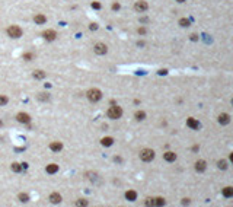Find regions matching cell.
I'll return each mask as SVG.
<instances>
[{"instance_id": "ac0fdd59", "label": "cell", "mask_w": 233, "mask_h": 207, "mask_svg": "<svg viewBox=\"0 0 233 207\" xmlns=\"http://www.w3.org/2000/svg\"><path fill=\"white\" fill-rule=\"evenodd\" d=\"M112 143H114V139H112V137H104V139L101 140V145L105 146V147H109V146H112Z\"/></svg>"}, {"instance_id": "4fadbf2b", "label": "cell", "mask_w": 233, "mask_h": 207, "mask_svg": "<svg viewBox=\"0 0 233 207\" xmlns=\"http://www.w3.org/2000/svg\"><path fill=\"white\" fill-rule=\"evenodd\" d=\"M34 21H35V23H38V25H42V23L47 22V16L42 15V13H38V15H35Z\"/></svg>"}, {"instance_id": "8992f818", "label": "cell", "mask_w": 233, "mask_h": 207, "mask_svg": "<svg viewBox=\"0 0 233 207\" xmlns=\"http://www.w3.org/2000/svg\"><path fill=\"white\" fill-rule=\"evenodd\" d=\"M134 9L141 13V12H146L147 9H149V5L146 3L144 0H140V2H136V5H134Z\"/></svg>"}, {"instance_id": "2e32d148", "label": "cell", "mask_w": 233, "mask_h": 207, "mask_svg": "<svg viewBox=\"0 0 233 207\" xmlns=\"http://www.w3.org/2000/svg\"><path fill=\"white\" fill-rule=\"evenodd\" d=\"M50 149L53 152H60L63 149V145H61V141H53L50 145Z\"/></svg>"}, {"instance_id": "ba28073f", "label": "cell", "mask_w": 233, "mask_h": 207, "mask_svg": "<svg viewBox=\"0 0 233 207\" xmlns=\"http://www.w3.org/2000/svg\"><path fill=\"white\" fill-rule=\"evenodd\" d=\"M42 37H44L47 41H54L56 37H57V34H56V31H53V29H47V31L42 32Z\"/></svg>"}, {"instance_id": "9c48e42d", "label": "cell", "mask_w": 233, "mask_h": 207, "mask_svg": "<svg viewBox=\"0 0 233 207\" xmlns=\"http://www.w3.org/2000/svg\"><path fill=\"white\" fill-rule=\"evenodd\" d=\"M163 159L166 161V162H175L176 161V153L175 152H165L163 153Z\"/></svg>"}, {"instance_id": "8d00e7d4", "label": "cell", "mask_w": 233, "mask_h": 207, "mask_svg": "<svg viewBox=\"0 0 233 207\" xmlns=\"http://www.w3.org/2000/svg\"><path fill=\"white\" fill-rule=\"evenodd\" d=\"M184 204H188V203H189V200H188V198H184Z\"/></svg>"}, {"instance_id": "7a4b0ae2", "label": "cell", "mask_w": 233, "mask_h": 207, "mask_svg": "<svg viewBox=\"0 0 233 207\" xmlns=\"http://www.w3.org/2000/svg\"><path fill=\"white\" fill-rule=\"evenodd\" d=\"M86 96H88L89 101L92 102H98L102 98V92H101L99 89H96V88H93V89H89L88 94H86Z\"/></svg>"}, {"instance_id": "603a6c76", "label": "cell", "mask_w": 233, "mask_h": 207, "mask_svg": "<svg viewBox=\"0 0 233 207\" xmlns=\"http://www.w3.org/2000/svg\"><path fill=\"white\" fill-rule=\"evenodd\" d=\"M179 25H181L182 28H187V26H189V21L187 18H182V19H179Z\"/></svg>"}, {"instance_id": "74e56055", "label": "cell", "mask_w": 233, "mask_h": 207, "mask_svg": "<svg viewBox=\"0 0 233 207\" xmlns=\"http://www.w3.org/2000/svg\"><path fill=\"white\" fill-rule=\"evenodd\" d=\"M178 3H184V2H187V0H176Z\"/></svg>"}, {"instance_id": "6da1fadb", "label": "cell", "mask_w": 233, "mask_h": 207, "mask_svg": "<svg viewBox=\"0 0 233 207\" xmlns=\"http://www.w3.org/2000/svg\"><path fill=\"white\" fill-rule=\"evenodd\" d=\"M106 114H108V117L111 118V120H118V118H121V115H122V109H121V106L114 105L108 109Z\"/></svg>"}, {"instance_id": "52a82bcc", "label": "cell", "mask_w": 233, "mask_h": 207, "mask_svg": "<svg viewBox=\"0 0 233 207\" xmlns=\"http://www.w3.org/2000/svg\"><path fill=\"white\" fill-rule=\"evenodd\" d=\"M16 120L19 123H23V124L31 123V117H29V114H26V112H19L16 115Z\"/></svg>"}, {"instance_id": "83f0119b", "label": "cell", "mask_w": 233, "mask_h": 207, "mask_svg": "<svg viewBox=\"0 0 233 207\" xmlns=\"http://www.w3.org/2000/svg\"><path fill=\"white\" fill-rule=\"evenodd\" d=\"M19 200L22 203H26L29 200V197H28V194H19Z\"/></svg>"}, {"instance_id": "5b68a950", "label": "cell", "mask_w": 233, "mask_h": 207, "mask_svg": "<svg viewBox=\"0 0 233 207\" xmlns=\"http://www.w3.org/2000/svg\"><path fill=\"white\" fill-rule=\"evenodd\" d=\"M93 51L98 56H104V54H106V51H108V47H106L105 44H102V42H98V44H95Z\"/></svg>"}, {"instance_id": "d6a6232c", "label": "cell", "mask_w": 233, "mask_h": 207, "mask_svg": "<svg viewBox=\"0 0 233 207\" xmlns=\"http://www.w3.org/2000/svg\"><path fill=\"white\" fill-rule=\"evenodd\" d=\"M77 204H79V206H86V204H88V201H86V200H79Z\"/></svg>"}, {"instance_id": "e575fe53", "label": "cell", "mask_w": 233, "mask_h": 207, "mask_svg": "<svg viewBox=\"0 0 233 207\" xmlns=\"http://www.w3.org/2000/svg\"><path fill=\"white\" fill-rule=\"evenodd\" d=\"M112 9H114V10H118V9H120V3H114V5H112Z\"/></svg>"}, {"instance_id": "5bb4252c", "label": "cell", "mask_w": 233, "mask_h": 207, "mask_svg": "<svg viewBox=\"0 0 233 207\" xmlns=\"http://www.w3.org/2000/svg\"><path fill=\"white\" fill-rule=\"evenodd\" d=\"M125 198H127L128 201H134V200H137V193L134 190H128L125 193Z\"/></svg>"}, {"instance_id": "7c38bea8", "label": "cell", "mask_w": 233, "mask_h": 207, "mask_svg": "<svg viewBox=\"0 0 233 207\" xmlns=\"http://www.w3.org/2000/svg\"><path fill=\"white\" fill-rule=\"evenodd\" d=\"M207 165H205V161H197L195 162V171L197 172H204Z\"/></svg>"}, {"instance_id": "d4e9b609", "label": "cell", "mask_w": 233, "mask_h": 207, "mask_svg": "<svg viewBox=\"0 0 233 207\" xmlns=\"http://www.w3.org/2000/svg\"><path fill=\"white\" fill-rule=\"evenodd\" d=\"M165 198H162V197H157V198H155V204L156 206H165Z\"/></svg>"}, {"instance_id": "4316f807", "label": "cell", "mask_w": 233, "mask_h": 207, "mask_svg": "<svg viewBox=\"0 0 233 207\" xmlns=\"http://www.w3.org/2000/svg\"><path fill=\"white\" fill-rule=\"evenodd\" d=\"M7 96H5V95H0V106H3V105H6L7 104Z\"/></svg>"}, {"instance_id": "4dcf8cb0", "label": "cell", "mask_w": 233, "mask_h": 207, "mask_svg": "<svg viewBox=\"0 0 233 207\" xmlns=\"http://www.w3.org/2000/svg\"><path fill=\"white\" fill-rule=\"evenodd\" d=\"M92 7H93V9H101V3H98V2H93V3H92Z\"/></svg>"}, {"instance_id": "44dd1931", "label": "cell", "mask_w": 233, "mask_h": 207, "mask_svg": "<svg viewBox=\"0 0 233 207\" xmlns=\"http://www.w3.org/2000/svg\"><path fill=\"white\" fill-rule=\"evenodd\" d=\"M134 117H136V120L141 121V120H144V118H146V112H144V111H137Z\"/></svg>"}, {"instance_id": "30bf717a", "label": "cell", "mask_w": 233, "mask_h": 207, "mask_svg": "<svg viewBox=\"0 0 233 207\" xmlns=\"http://www.w3.org/2000/svg\"><path fill=\"white\" fill-rule=\"evenodd\" d=\"M187 125H188L189 129H192V130H198V129H200V123H198L195 118H192V117L187 120Z\"/></svg>"}, {"instance_id": "ffe728a7", "label": "cell", "mask_w": 233, "mask_h": 207, "mask_svg": "<svg viewBox=\"0 0 233 207\" xmlns=\"http://www.w3.org/2000/svg\"><path fill=\"white\" fill-rule=\"evenodd\" d=\"M34 78L35 79H44L45 73L42 72V70H35V72H34Z\"/></svg>"}, {"instance_id": "1f68e13d", "label": "cell", "mask_w": 233, "mask_h": 207, "mask_svg": "<svg viewBox=\"0 0 233 207\" xmlns=\"http://www.w3.org/2000/svg\"><path fill=\"white\" fill-rule=\"evenodd\" d=\"M89 28H90V31H96V29H98V23H90Z\"/></svg>"}, {"instance_id": "277c9868", "label": "cell", "mask_w": 233, "mask_h": 207, "mask_svg": "<svg viewBox=\"0 0 233 207\" xmlns=\"http://www.w3.org/2000/svg\"><path fill=\"white\" fill-rule=\"evenodd\" d=\"M7 34L10 38H21L22 37V29L19 28L18 25H12L7 28Z\"/></svg>"}, {"instance_id": "e0dca14e", "label": "cell", "mask_w": 233, "mask_h": 207, "mask_svg": "<svg viewBox=\"0 0 233 207\" xmlns=\"http://www.w3.org/2000/svg\"><path fill=\"white\" fill-rule=\"evenodd\" d=\"M50 201L53 203V204H58V203L61 201V196L58 193H53L50 196Z\"/></svg>"}, {"instance_id": "f546056e", "label": "cell", "mask_w": 233, "mask_h": 207, "mask_svg": "<svg viewBox=\"0 0 233 207\" xmlns=\"http://www.w3.org/2000/svg\"><path fill=\"white\" fill-rule=\"evenodd\" d=\"M41 101H45V99H48V94H39V96H38Z\"/></svg>"}, {"instance_id": "836d02e7", "label": "cell", "mask_w": 233, "mask_h": 207, "mask_svg": "<svg viewBox=\"0 0 233 207\" xmlns=\"http://www.w3.org/2000/svg\"><path fill=\"white\" fill-rule=\"evenodd\" d=\"M140 35H144L146 34V28H139V31H137Z\"/></svg>"}, {"instance_id": "484cf974", "label": "cell", "mask_w": 233, "mask_h": 207, "mask_svg": "<svg viewBox=\"0 0 233 207\" xmlns=\"http://www.w3.org/2000/svg\"><path fill=\"white\" fill-rule=\"evenodd\" d=\"M32 58H34L32 53H25V54H23V60H26V62H31Z\"/></svg>"}, {"instance_id": "cb8c5ba5", "label": "cell", "mask_w": 233, "mask_h": 207, "mask_svg": "<svg viewBox=\"0 0 233 207\" xmlns=\"http://www.w3.org/2000/svg\"><path fill=\"white\" fill-rule=\"evenodd\" d=\"M12 171H13V172H21V169H22V166H21V165H19V163H12Z\"/></svg>"}, {"instance_id": "7402d4cb", "label": "cell", "mask_w": 233, "mask_h": 207, "mask_svg": "<svg viewBox=\"0 0 233 207\" xmlns=\"http://www.w3.org/2000/svg\"><path fill=\"white\" fill-rule=\"evenodd\" d=\"M217 166H219V169H227V161H224V159L219 161V162H217Z\"/></svg>"}, {"instance_id": "f1b7e54d", "label": "cell", "mask_w": 233, "mask_h": 207, "mask_svg": "<svg viewBox=\"0 0 233 207\" xmlns=\"http://www.w3.org/2000/svg\"><path fill=\"white\" fill-rule=\"evenodd\" d=\"M146 204H147V206H153V204H155V198H146Z\"/></svg>"}, {"instance_id": "8fae6325", "label": "cell", "mask_w": 233, "mask_h": 207, "mask_svg": "<svg viewBox=\"0 0 233 207\" xmlns=\"http://www.w3.org/2000/svg\"><path fill=\"white\" fill-rule=\"evenodd\" d=\"M219 123L223 124V125H226V124L230 123V117H229V114H226V112L220 114V115H219Z\"/></svg>"}, {"instance_id": "d590c367", "label": "cell", "mask_w": 233, "mask_h": 207, "mask_svg": "<svg viewBox=\"0 0 233 207\" xmlns=\"http://www.w3.org/2000/svg\"><path fill=\"white\" fill-rule=\"evenodd\" d=\"M191 39H192V41H197V39H198V35H197V34H192V35H191Z\"/></svg>"}, {"instance_id": "9a60e30c", "label": "cell", "mask_w": 233, "mask_h": 207, "mask_svg": "<svg viewBox=\"0 0 233 207\" xmlns=\"http://www.w3.org/2000/svg\"><path fill=\"white\" fill-rule=\"evenodd\" d=\"M45 171H47V173H56L58 172V165H56V163H50V165H47V168H45Z\"/></svg>"}, {"instance_id": "d6986e66", "label": "cell", "mask_w": 233, "mask_h": 207, "mask_svg": "<svg viewBox=\"0 0 233 207\" xmlns=\"http://www.w3.org/2000/svg\"><path fill=\"white\" fill-rule=\"evenodd\" d=\"M223 196L227 197V198H230V197L233 196V188L232 187H226V188H223Z\"/></svg>"}, {"instance_id": "3957f363", "label": "cell", "mask_w": 233, "mask_h": 207, "mask_svg": "<svg viewBox=\"0 0 233 207\" xmlns=\"http://www.w3.org/2000/svg\"><path fill=\"white\" fill-rule=\"evenodd\" d=\"M140 157L144 162H152L155 159V152L152 150V149H143V150L140 152Z\"/></svg>"}]
</instances>
